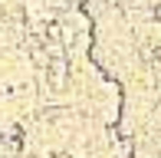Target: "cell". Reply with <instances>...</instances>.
I'll return each instance as SVG.
<instances>
[{
    "mask_svg": "<svg viewBox=\"0 0 161 158\" xmlns=\"http://www.w3.org/2000/svg\"><path fill=\"white\" fill-rule=\"evenodd\" d=\"M115 152H119V158H131V145H128V142H119Z\"/></svg>",
    "mask_w": 161,
    "mask_h": 158,
    "instance_id": "obj_1",
    "label": "cell"
}]
</instances>
